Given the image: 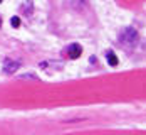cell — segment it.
<instances>
[{
    "mask_svg": "<svg viewBox=\"0 0 146 135\" xmlns=\"http://www.w3.org/2000/svg\"><path fill=\"white\" fill-rule=\"evenodd\" d=\"M117 39H119L121 44L126 46V47H134V46L138 44V32L133 27H126V29H123L119 32Z\"/></svg>",
    "mask_w": 146,
    "mask_h": 135,
    "instance_id": "6da1fadb",
    "label": "cell"
},
{
    "mask_svg": "<svg viewBox=\"0 0 146 135\" xmlns=\"http://www.w3.org/2000/svg\"><path fill=\"white\" fill-rule=\"evenodd\" d=\"M67 52H69V58H71V59H76V58H79V56L82 54V47L79 44H71L69 49H67Z\"/></svg>",
    "mask_w": 146,
    "mask_h": 135,
    "instance_id": "7a4b0ae2",
    "label": "cell"
},
{
    "mask_svg": "<svg viewBox=\"0 0 146 135\" xmlns=\"http://www.w3.org/2000/svg\"><path fill=\"white\" fill-rule=\"evenodd\" d=\"M19 68H20V62H17V61H7V62H5V68H3V73L12 75V73H15Z\"/></svg>",
    "mask_w": 146,
    "mask_h": 135,
    "instance_id": "3957f363",
    "label": "cell"
},
{
    "mask_svg": "<svg viewBox=\"0 0 146 135\" xmlns=\"http://www.w3.org/2000/svg\"><path fill=\"white\" fill-rule=\"evenodd\" d=\"M108 62L111 64V66H117V56L114 54V52H108Z\"/></svg>",
    "mask_w": 146,
    "mask_h": 135,
    "instance_id": "277c9868",
    "label": "cell"
},
{
    "mask_svg": "<svg viewBox=\"0 0 146 135\" xmlns=\"http://www.w3.org/2000/svg\"><path fill=\"white\" fill-rule=\"evenodd\" d=\"M22 9H25V10H27L25 14L30 15L32 14V9H34V3H32V2H25V3H22Z\"/></svg>",
    "mask_w": 146,
    "mask_h": 135,
    "instance_id": "5b68a950",
    "label": "cell"
},
{
    "mask_svg": "<svg viewBox=\"0 0 146 135\" xmlns=\"http://www.w3.org/2000/svg\"><path fill=\"white\" fill-rule=\"evenodd\" d=\"M10 22H12V26H14V27H19V26H20V17H12V20H10Z\"/></svg>",
    "mask_w": 146,
    "mask_h": 135,
    "instance_id": "8992f818",
    "label": "cell"
},
{
    "mask_svg": "<svg viewBox=\"0 0 146 135\" xmlns=\"http://www.w3.org/2000/svg\"><path fill=\"white\" fill-rule=\"evenodd\" d=\"M0 26H2V19H0Z\"/></svg>",
    "mask_w": 146,
    "mask_h": 135,
    "instance_id": "52a82bcc",
    "label": "cell"
}]
</instances>
